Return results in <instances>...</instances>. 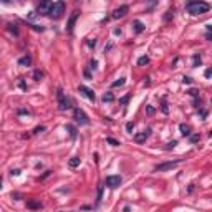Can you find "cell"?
Wrapping results in <instances>:
<instances>
[{"mask_svg": "<svg viewBox=\"0 0 212 212\" xmlns=\"http://www.w3.org/2000/svg\"><path fill=\"white\" fill-rule=\"evenodd\" d=\"M73 116H75L76 123H80V124H83V126L90 124V118L86 116V113H84L83 109H80V108H75V109H73Z\"/></svg>", "mask_w": 212, "mask_h": 212, "instance_id": "cell-4", "label": "cell"}, {"mask_svg": "<svg viewBox=\"0 0 212 212\" xmlns=\"http://www.w3.org/2000/svg\"><path fill=\"white\" fill-rule=\"evenodd\" d=\"M209 134H210V136H212V129H210V133H209Z\"/></svg>", "mask_w": 212, "mask_h": 212, "instance_id": "cell-37", "label": "cell"}, {"mask_svg": "<svg viewBox=\"0 0 212 212\" xmlns=\"http://www.w3.org/2000/svg\"><path fill=\"white\" fill-rule=\"evenodd\" d=\"M133 27H134V31H136V33H141V31H144V25L139 22V20H136V22L133 23Z\"/></svg>", "mask_w": 212, "mask_h": 212, "instance_id": "cell-15", "label": "cell"}, {"mask_svg": "<svg viewBox=\"0 0 212 212\" xmlns=\"http://www.w3.org/2000/svg\"><path fill=\"white\" fill-rule=\"evenodd\" d=\"M124 83H126V80H124V78H119L118 81H114V83H113L111 86H113V88H118V86H123Z\"/></svg>", "mask_w": 212, "mask_h": 212, "instance_id": "cell-21", "label": "cell"}, {"mask_svg": "<svg viewBox=\"0 0 212 212\" xmlns=\"http://www.w3.org/2000/svg\"><path fill=\"white\" fill-rule=\"evenodd\" d=\"M106 143H109L111 146H119V141L113 139V137H106Z\"/></svg>", "mask_w": 212, "mask_h": 212, "instance_id": "cell-23", "label": "cell"}, {"mask_svg": "<svg viewBox=\"0 0 212 212\" xmlns=\"http://www.w3.org/2000/svg\"><path fill=\"white\" fill-rule=\"evenodd\" d=\"M149 133H151V129H146V131H143V133H137L136 136H134V141H136V143H144L146 137L149 136Z\"/></svg>", "mask_w": 212, "mask_h": 212, "instance_id": "cell-11", "label": "cell"}, {"mask_svg": "<svg viewBox=\"0 0 212 212\" xmlns=\"http://www.w3.org/2000/svg\"><path fill=\"white\" fill-rule=\"evenodd\" d=\"M113 100H114V96H113L111 93H104L103 94V101H104V103H111Z\"/></svg>", "mask_w": 212, "mask_h": 212, "instance_id": "cell-19", "label": "cell"}, {"mask_svg": "<svg viewBox=\"0 0 212 212\" xmlns=\"http://www.w3.org/2000/svg\"><path fill=\"white\" fill-rule=\"evenodd\" d=\"M161 109H162V113H164V114H167L169 109H167V104H166V100H164V98H162V106H161Z\"/></svg>", "mask_w": 212, "mask_h": 212, "instance_id": "cell-24", "label": "cell"}, {"mask_svg": "<svg viewBox=\"0 0 212 212\" xmlns=\"http://www.w3.org/2000/svg\"><path fill=\"white\" fill-rule=\"evenodd\" d=\"M212 75V70H207V71H206V76H210Z\"/></svg>", "mask_w": 212, "mask_h": 212, "instance_id": "cell-35", "label": "cell"}, {"mask_svg": "<svg viewBox=\"0 0 212 212\" xmlns=\"http://www.w3.org/2000/svg\"><path fill=\"white\" fill-rule=\"evenodd\" d=\"M56 100H58V109L60 111H66V109L71 108V101L63 94L61 88H58V91H56Z\"/></svg>", "mask_w": 212, "mask_h": 212, "instance_id": "cell-2", "label": "cell"}, {"mask_svg": "<svg viewBox=\"0 0 212 212\" xmlns=\"http://www.w3.org/2000/svg\"><path fill=\"white\" fill-rule=\"evenodd\" d=\"M146 111H147V114H149V116L154 114V108H153V106H146Z\"/></svg>", "mask_w": 212, "mask_h": 212, "instance_id": "cell-26", "label": "cell"}, {"mask_svg": "<svg viewBox=\"0 0 212 212\" xmlns=\"http://www.w3.org/2000/svg\"><path fill=\"white\" fill-rule=\"evenodd\" d=\"M80 162H81L80 157H71V159H70V162H68V166L71 169H75V167H78V166H80Z\"/></svg>", "mask_w": 212, "mask_h": 212, "instance_id": "cell-14", "label": "cell"}, {"mask_svg": "<svg viewBox=\"0 0 212 212\" xmlns=\"http://www.w3.org/2000/svg\"><path fill=\"white\" fill-rule=\"evenodd\" d=\"M176 144H177V143H176V141H172V143H169V144H167V149H171V147H174Z\"/></svg>", "mask_w": 212, "mask_h": 212, "instance_id": "cell-31", "label": "cell"}, {"mask_svg": "<svg viewBox=\"0 0 212 212\" xmlns=\"http://www.w3.org/2000/svg\"><path fill=\"white\" fill-rule=\"evenodd\" d=\"M63 12H65V2H55L51 5L48 15H50L51 18H60V17L63 15Z\"/></svg>", "mask_w": 212, "mask_h": 212, "instance_id": "cell-3", "label": "cell"}, {"mask_svg": "<svg viewBox=\"0 0 212 212\" xmlns=\"http://www.w3.org/2000/svg\"><path fill=\"white\" fill-rule=\"evenodd\" d=\"M126 129L131 133V131H133V123H128V124H126Z\"/></svg>", "mask_w": 212, "mask_h": 212, "instance_id": "cell-28", "label": "cell"}, {"mask_svg": "<svg viewBox=\"0 0 212 212\" xmlns=\"http://www.w3.org/2000/svg\"><path fill=\"white\" fill-rule=\"evenodd\" d=\"M78 90H80L81 93H83V94H84V96H86L90 101H94V93H93V90H90L88 86H83V84H81Z\"/></svg>", "mask_w": 212, "mask_h": 212, "instance_id": "cell-8", "label": "cell"}, {"mask_svg": "<svg viewBox=\"0 0 212 212\" xmlns=\"http://www.w3.org/2000/svg\"><path fill=\"white\" fill-rule=\"evenodd\" d=\"M207 30H209V31H212V25H207Z\"/></svg>", "mask_w": 212, "mask_h": 212, "instance_id": "cell-36", "label": "cell"}, {"mask_svg": "<svg viewBox=\"0 0 212 212\" xmlns=\"http://www.w3.org/2000/svg\"><path fill=\"white\" fill-rule=\"evenodd\" d=\"M43 129H45L43 126H38V128H35V131H33V133H40V131H43Z\"/></svg>", "mask_w": 212, "mask_h": 212, "instance_id": "cell-30", "label": "cell"}, {"mask_svg": "<svg viewBox=\"0 0 212 212\" xmlns=\"http://www.w3.org/2000/svg\"><path fill=\"white\" fill-rule=\"evenodd\" d=\"M101 197H103V187H98V199H96V206H100V202H101Z\"/></svg>", "mask_w": 212, "mask_h": 212, "instance_id": "cell-22", "label": "cell"}, {"mask_svg": "<svg viewBox=\"0 0 212 212\" xmlns=\"http://www.w3.org/2000/svg\"><path fill=\"white\" fill-rule=\"evenodd\" d=\"M128 100H129V96H124V98L121 100V103H123V104H126V103H128Z\"/></svg>", "mask_w": 212, "mask_h": 212, "instance_id": "cell-33", "label": "cell"}, {"mask_svg": "<svg viewBox=\"0 0 212 212\" xmlns=\"http://www.w3.org/2000/svg\"><path fill=\"white\" fill-rule=\"evenodd\" d=\"M186 10L190 13V15H202V13H207L210 10V5L207 2H200V0H196V2H189L186 3Z\"/></svg>", "mask_w": 212, "mask_h": 212, "instance_id": "cell-1", "label": "cell"}, {"mask_svg": "<svg viewBox=\"0 0 212 212\" xmlns=\"http://www.w3.org/2000/svg\"><path fill=\"white\" fill-rule=\"evenodd\" d=\"M179 159H176V161H169V162H162V164H157L156 167H154V171H159V172H164V171H169V169L176 167V166L179 164Z\"/></svg>", "mask_w": 212, "mask_h": 212, "instance_id": "cell-5", "label": "cell"}, {"mask_svg": "<svg viewBox=\"0 0 212 212\" xmlns=\"http://www.w3.org/2000/svg\"><path fill=\"white\" fill-rule=\"evenodd\" d=\"M33 78L37 80V81H40L41 78H43V73H41L40 70H35V71H33Z\"/></svg>", "mask_w": 212, "mask_h": 212, "instance_id": "cell-20", "label": "cell"}, {"mask_svg": "<svg viewBox=\"0 0 212 212\" xmlns=\"http://www.w3.org/2000/svg\"><path fill=\"white\" fill-rule=\"evenodd\" d=\"M189 93H190V94H192V96H197V94H199V93H197V91H196V90H190V91H189Z\"/></svg>", "mask_w": 212, "mask_h": 212, "instance_id": "cell-34", "label": "cell"}, {"mask_svg": "<svg viewBox=\"0 0 212 212\" xmlns=\"http://www.w3.org/2000/svg\"><path fill=\"white\" fill-rule=\"evenodd\" d=\"M128 12H129V7L128 5H121L119 8H116L114 12H113L111 17H113V18H121V17H124Z\"/></svg>", "mask_w": 212, "mask_h": 212, "instance_id": "cell-7", "label": "cell"}, {"mask_svg": "<svg viewBox=\"0 0 212 212\" xmlns=\"http://www.w3.org/2000/svg\"><path fill=\"white\" fill-rule=\"evenodd\" d=\"M90 65H91L90 68H93V70H94V68H96V65H98V61H96V60H93V61H91Z\"/></svg>", "mask_w": 212, "mask_h": 212, "instance_id": "cell-27", "label": "cell"}, {"mask_svg": "<svg viewBox=\"0 0 212 212\" xmlns=\"http://www.w3.org/2000/svg\"><path fill=\"white\" fill-rule=\"evenodd\" d=\"M179 129H181L182 136H190V126L187 124H179Z\"/></svg>", "mask_w": 212, "mask_h": 212, "instance_id": "cell-13", "label": "cell"}, {"mask_svg": "<svg viewBox=\"0 0 212 212\" xmlns=\"http://www.w3.org/2000/svg\"><path fill=\"white\" fill-rule=\"evenodd\" d=\"M78 15H80L78 12H73V15L70 17V20H68V33L70 35H73V27H75V22H76V18H78Z\"/></svg>", "mask_w": 212, "mask_h": 212, "instance_id": "cell-10", "label": "cell"}, {"mask_svg": "<svg viewBox=\"0 0 212 212\" xmlns=\"http://www.w3.org/2000/svg\"><path fill=\"white\" fill-rule=\"evenodd\" d=\"M88 45H90V47H94V45H96V40H90V41H88Z\"/></svg>", "mask_w": 212, "mask_h": 212, "instance_id": "cell-32", "label": "cell"}, {"mask_svg": "<svg viewBox=\"0 0 212 212\" xmlns=\"http://www.w3.org/2000/svg\"><path fill=\"white\" fill-rule=\"evenodd\" d=\"M190 141H192V143H196V141H199V136H196V134H194V136H190Z\"/></svg>", "mask_w": 212, "mask_h": 212, "instance_id": "cell-29", "label": "cell"}, {"mask_svg": "<svg viewBox=\"0 0 212 212\" xmlns=\"http://www.w3.org/2000/svg\"><path fill=\"white\" fill-rule=\"evenodd\" d=\"M51 5H53L51 2H43V3H40V5H38V8H37L38 13H47V15H48V13H50Z\"/></svg>", "mask_w": 212, "mask_h": 212, "instance_id": "cell-9", "label": "cell"}, {"mask_svg": "<svg viewBox=\"0 0 212 212\" xmlns=\"http://www.w3.org/2000/svg\"><path fill=\"white\" fill-rule=\"evenodd\" d=\"M149 63V56H141L139 60H137V65L143 66V65H147Z\"/></svg>", "mask_w": 212, "mask_h": 212, "instance_id": "cell-18", "label": "cell"}, {"mask_svg": "<svg viewBox=\"0 0 212 212\" xmlns=\"http://www.w3.org/2000/svg\"><path fill=\"white\" fill-rule=\"evenodd\" d=\"M104 184L109 187V189H116L119 184H121V176H108L104 181Z\"/></svg>", "mask_w": 212, "mask_h": 212, "instance_id": "cell-6", "label": "cell"}, {"mask_svg": "<svg viewBox=\"0 0 212 212\" xmlns=\"http://www.w3.org/2000/svg\"><path fill=\"white\" fill-rule=\"evenodd\" d=\"M66 131L70 133V137H71V139H75V137H76V129L73 128L71 124H66Z\"/></svg>", "mask_w": 212, "mask_h": 212, "instance_id": "cell-17", "label": "cell"}, {"mask_svg": "<svg viewBox=\"0 0 212 212\" xmlns=\"http://www.w3.org/2000/svg\"><path fill=\"white\" fill-rule=\"evenodd\" d=\"M18 65L20 66H30L31 65V58L30 56H22V58L18 60Z\"/></svg>", "mask_w": 212, "mask_h": 212, "instance_id": "cell-12", "label": "cell"}, {"mask_svg": "<svg viewBox=\"0 0 212 212\" xmlns=\"http://www.w3.org/2000/svg\"><path fill=\"white\" fill-rule=\"evenodd\" d=\"M200 65V56L199 55H194V66Z\"/></svg>", "mask_w": 212, "mask_h": 212, "instance_id": "cell-25", "label": "cell"}, {"mask_svg": "<svg viewBox=\"0 0 212 212\" xmlns=\"http://www.w3.org/2000/svg\"><path fill=\"white\" fill-rule=\"evenodd\" d=\"M27 207H28V209H41V204L40 202H35V200H28Z\"/></svg>", "mask_w": 212, "mask_h": 212, "instance_id": "cell-16", "label": "cell"}]
</instances>
